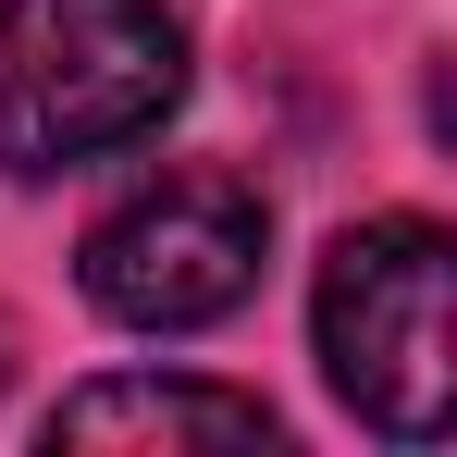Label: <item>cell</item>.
<instances>
[{"label": "cell", "instance_id": "3957f363", "mask_svg": "<svg viewBox=\"0 0 457 457\" xmlns=\"http://www.w3.org/2000/svg\"><path fill=\"white\" fill-rule=\"evenodd\" d=\"M260 260H272V198L247 173L186 161V173H161L124 211L87 223L75 272H87V309L124 334H198V321L260 297Z\"/></svg>", "mask_w": 457, "mask_h": 457}, {"label": "cell", "instance_id": "277c9868", "mask_svg": "<svg viewBox=\"0 0 457 457\" xmlns=\"http://www.w3.org/2000/svg\"><path fill=\"white\" fill-rule=\"evenodd\" d=\"M50 445H272V408L186 371H112L50 408Z\"/></svg>", "mask_w": 457, "mask_h": 457}, {"label": "cell", "instance_id": "5b68a950", "mask_svg": "<svg viewBox=\"0 0 457 457\" xmlns=\"http://www.w3.org/2000/svg\"><path fill=\"white\" fill-rule=\"evenodd\" d=\"M0 371H12V334H0Z\"/></svg>", "mask_w": 457, "mask_h": 457}, {"label": "cell", "instance_id": "7a4b0ae2", "mask_svg": "<svg viewBox=\"0 0 457 457\" xmlns=\"http://www.w3.org/2000/svg\"><path fill=\"white\" fill-rule=\"evenodd\" d=\"M445 285H457V247H445V223H420V211L346 223L321 247V285H309V334H321L334 395H346L371 433H395V445H433L445 408H457Z\"/></svg>", "mask_w": 457, "mask_h": 457}, {"label": "cell", "instance_id": "6da1fadb", "mask_svg": "<svg viewBox=\"0 0 457 457\" xmlns=\"http://www.w3.org/2000/svg\"><path fill=\"white\" fill-rule=\"evenodd\" d=\"M186 99L173 0H0V173L50 186L137 149Z\"/></svg>", "mask_w": 457, "mask_h": 457}]
</instances>
